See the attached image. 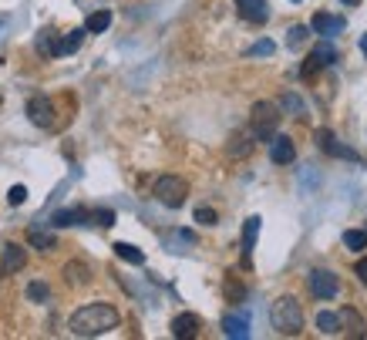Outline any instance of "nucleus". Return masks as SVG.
I'll list each match as a JSON object with an SVG mask.
<instances>
[{
	"instance_id": "obj_1",
	"label": "nucleus",
	"mask_w": 367,
	"mask_h": 340,
	"mask_svg": "<svg viewBox=\"0 0 367 340\" xmlns=\"http://www.w3.org/2000/svg\"><path fill=\"white\" fill-rule=\"evenodd\" d=\"M118 310H115L112 303H85L81 310L71 314L68 320V330L75 334V337H102L108 330L118 327Z\"/></svg>"
},
{
	"instance_id": "obj_2",
	"label": "nucleus",
	"mask_w": 367,
	"mask_h": 340,
	"mask_svg": "<svg viewBox=\"0 0 367 340\" xmlns=\"http://www.w3.org/2000/svg\"><path fill=\"white\" fill-rule=\"evenodd\" d=\"M270 324H273V330H277L280 337H297L300 330H304V307L297 303V297H280V300H273V307H270Z\"/></svg>"
},
{
	"instance_id": "obj_3",
	"label": "nucleus",
	"mask_w": 367,
	"mask_h": 340,
	"mask_svg": "<svg viewBox=\"0 0 367 340\" xmlns=\"http://www.w3.org/2000/svg\"><path fill=\"white\" fill-rule=\"evenodd\" d=\"M280 128V105L273 101H256L250 112V135L253 142H270Z\"/></svg>"
},
{
	"instance_id": "obj_4",
	"label": "nucleus",
	"mask_w": 367,
	"mask_h": 340,
	"mask_svg": "<svg viewBox=\"0 0 367 340\" xmlns=\"http://www.w3.org/2000/svg\"><path fill=\"white\" fill-rule=\"evenodd\" d=\"M152 196L162 202L165 209H179V206H186V196H189V182L179 176H162L155 182Z\"/></svg>"
},
{
	"instance_id": "obj_5",
	"label": "nucleus",
	"mask_w": 367,
	"mask_h": 340,
	"mask_svg": "<svg viewBox=\"0 0 367 340\" xmlns=\"http://www.w3.org/2000/svg\"><path fill=\"white\" fill-rule=\"evenodd\" d=\"M307 287H310V293H314L317 300H334L337 290H341V280H337V273H330V270H310Z\"/></svg>"
},
{
	"instance_id": "obj_6",
	"label": "nucleus",
	"mask_w": 367,
	"mask_h": 340,
	"mask_svg": "<svg viewBox=\"0 0 367 340\" xmlns=\"http://www.w3.org/2000/svg\"><path fill=\"white\" fill-rule=\"evenodd\" d=\"M27 118L38 128H54V101L48 95H31L27 98Z\"/></svg>"
},
{
	"instance_id": "obj_7",
	"label": "nucleus",
	"mask_w": 367,
	"mask_h": 340,
	"mask_svg": "<svg viewBox=\"0 0 367 340\" xmlns=\"http://www.w3.org/2000/svg\"><path fill=\"white\" fill-rule=\"evenodd\" d=\"M317 145H320V152H327L334 159H347V162H357V159H361V155H357L354 149H347L330 128H320V132H317Z\"/></svg>"
},
{
	"instance_id": "obj_8",
	"label": "nucleus",
	"mask_w": 367,
	"mask_h": 340,
	"mask_svg": "<svg viewBox=\"0 0 367 340\" xmlns=\"http://www.w3.org/2000/svg\"><path fill=\"white\" fill-rule=\"evenodd\" d=\"M260 226H263V219L260 216H250L246 223H243V270H250L253 266V250H256V240H260Z\"/></svg>"
},
{
	"instance_id": "obj_9",
	"label": "nucleus",
	"mask_w": 367,
	"mask_h": 340,
	"mask_svg": "<svg viewBox=\"0 0 367 340\" xmlns=\"http://www.w3.org/2000/svg\"><path fill=\"white\" fill-rule=\"evenodd\" d=\"M27 266V250L17 246V243H7L4 246V256H0V277H14Z\"/></svg>"
},
{
	"instance_id": "obj_10",
	"label": "nucleus",
	"mask_w": 367,
	"mask_h": 340,
	"mask_svg": "<svg viewBox=\"0 0 367 340\" xmlns=\"http://www.w3.org/2000/svg\"><path fill=\"white\" fill-rule=\"evenodd\" d=\"M310 27H314V34H320V38H337L344 27H347V21H344V17H337V14L317 11L314 21H310Z\"/></svg>"
},
{
	"instance_id": "obj_11",
	"label": "nucleus",
	"mask_w": 367,
	"mask_h": 340,
	"mask_svg": "<svg viewBox=\"0 0 367 340\" xmlns=\"http://www.w3.org/2000/svg\"><path fill=\"white\" fill-rule=\"evenodd\" d=\"M236 11L250 24H266L270 21V4L266 0H236Z\"/></svg>"
},
{
	"instance_id": "obj_12",
	"label": "nucleus",
	"mask_w": 367,
	"mask_h": 340,
	"mask_svg": "<svg viewBox=\"0 0 367 340\" xmlns=\"http://www.w3.org/2000/svg\"><path fill=\"white\" fill-rule=\"evenodd\" d=\"M199 330H203V320H199L196 314H179V317H172V337H176V340L199 337Z\"/></svg>"
},
{
	"instance_id": "obj_13",
	"label": "nucleus",
	"mask_w": 367,
	"mask_h": 340,
	"mask_svg": "<svg viewBox=\"0 0 367 340\" xmlns=\"http://www.w3.org/2000/svg\"><path fill=\"white\" fill-rule=\"evenodd\" d=\"M270 159H273L277 165H290L293 159H297L293 139H287V135H273V139H270Z\"/></svg>"
},
{
	"instance_id": "obj_14",
	"label": "nucleus",
	"mask_w": 367,
	"mask_h": 340,
	"mask_svg": "<svg viewBox=\"0 0 367 340\" xmlns=\"http://www.w3.org/2000/svg\"><path fill=\"white\" fill-rule=\"evenodd\" d=\"M341 334H344V337H354V340H361L367 334L364 320H361V314H357L354 307H344V310H341Z\"/></svg>"
},
{
	"instance_id": "obj_15",
	"label": "nucleus",
	"mask_w": 367,
	"mask_h": 340,
	"mask_svg": "<svg viewBox=\"0 0 367 340\" xmlns=\"http://www.w3.org/2000/svg\"><path fill=\"white\" fill-rule=\"evenodd\" d=\"M223 334L233 340H246L250 337V317L243 314H226V320H223Z\"/></svg>"
},
{
	"instance_id": "obj_16",
	"label": "nucleus",
	"mask_w": 367,
	"mask_h": 340,
	"mask_svg": "<svg viewBox=\"0 0 367 340\" xmlns=\"http://www.w3.org/2000/svg\"><path fill=\"white\" fill-rule=\"evenodd\" d=\"M88 223V209H58L51 216V226L54 229H68V226H81Z\"/></svg>"
},
{
	"instance_id": "obj_17",
	"label": "nucleus",
	"mask_w": 367,
	"mask_h": 340,
	"mask_svg": "<svg viewBox=\"0 0 367 340\" xmlns=\"http://www.w3.org/2000/svg\"><path fill=\"white\" fill-rule=\"evenodd\" d=\"M253 149H256V142H253V135H250V132H236V135L229 139V145H226L229 159H246Z\"/></svg>"
},
{
	"instance_id": "obj_18",
	"label": "nucleus",
	"mask_w": 367,
	"mask_h": 340,
	"mask_svg": "<svg viewBox=\"0 0 367 340\" xmlns=\"http://www.w3.org/2000/svg\"><path fill=\"white\" fill-rule=\"evenodd\" d=\"M85 27H75V31H68V38L58 41V48H54V58H64V54H75L78 48H81V41H85Z\"/></svg>"
},
{
	"instance_id": "obj_19",
	"label": "nucleus",
	"mask_w": 367,
	"mask_h": 340,
	"mask_svg": "<svg viewBox=\"0 0 367 340\" xmlns=\"http://www.w3.org/2000/svg\"><path fill=\"white\" fill-rule=\"evenodd\" d=\"M27 243H31V246H38V250H44V253H51L54 246H58V236L48 233V229H41V226H31L27 229Z\"/></svg>"
},
{
	"instance_id": "obj_20",
	"label": "nucleus",
	"mask_w": 367,
	"mask_h": 340,
	"mask_svg": "<svg viewBox=\"0 0 367 340\" xmlns=\"http://www.w3.org/2000/svg\"><path fill=\"white\" fill-rule=\"evenodd\" d=\"M317 330H320V334H327V337H337V334H341V314H334V310H320V314H317Z\"/></svg>"
},
{
	"instance_id": "obj_21",
	"label": "nucleus",
	"mask_w": 367,
	"mask_h": 340,
	"mask_svg": "<svg viewBox=\"0 0 367 340\" xmlns=\"http://www.w3.org/2000/svg\"><path fill=\"white\" fill-rule=\"evenodd\" d=\"M112 250H115V256H118V260H125V263H132V266L145 263V253H142L139 246H132V243H115Z\"/></svg>"
},
{
	"instance_id": "obj_22",
	"label": "nucleus",
	"mask_w": 367,
	"mask_h": 340,
	"mask_svg": "<svg viewBox=\"0 0 367 340\" xmlns=\"http://www.w3.org/2000/svg\"><path fill=\"white\" fill-rule=\"evenodd\" d=\"M64 280H68V283H71V287H85V283H88L91 280V273H88V266L85 263H68L64 266Z\"/></svg>"
},
{
	"instance_id": "obj_23",
	"label": "nucleus",
	"mask_w": 367,
	"mask_h": 340,
	"mask_svg": "<svg viewBox=\"0 0 367 340\" xmlns=\"http://www.w3.org/2000/svg\"><path fill=\"white\" fill-rule=\"evenodd\" d=\"M108 27H112V11H95V14H88V21H85V31H88V34H102Z\"/></svg>"
},
{
	"instance_id": "obj_24",
	"label": "nucleus",
	"mask_w": 367,
	"mask_h": 340,
	"mask_svg": "<svg viewBox=\"0 0 367 340\" xmlns=\"http://www.w3.org/2000/svg\"><path fill=\"white\" fill-rule=\"evenodd\" d=\"M310 61H314L317 68H327V64L337 61V51H334V48L327 44V41H324V44H317V48L310 51Z\"/></svg>"
},
{
	"instance_id": "obj_25",
	"label": "nucleus",
	"mask_w": 367,
	"mask_h": 340,
	"mask_svg": "<svg viewBox=\"0 0 367 340\" xmlns=\"http://www.w3.org/2000/svg\"><path fill=\"white\" fill-rule=\"evenodd\" d=\"M344 246H347V250H367V229H347V233H344Z\"/></svg>"
},
{
	"instance_id": "obj_26",
	"label": "nucleus",
	"mask_w": 367,
	"mask_h": 340,
	"mask_svg": "<svg viewBox=\"0 0 367 340\" xmlns=\"http://www.w3.org/2000/svg\"><path fill=\"white\" fill-rule=\"evenodd\" d=\"M223 290H226V300L229 303H243V300H246V287H243L236 277H226V287H223Z\"/></svg>"
},
{
	"instance_id": "obj_27",
	"label": "nucleus",
	"mask_w": 367,
	"mask_h": 340,
	"mask_svg": "<svg viewBox=\"0 0 367 340\" xmlns=\"http://www.w3.org/2000/svg\"><path fill=\"white\" fill-rule=\"evenodd\" d=\"M54 48H58V41H54V31H48V27H44V31L38 34V51L44 54V58H54Z\"/></svg>"
},
{
	"instance_id": "obj_28",
	"label": "nucleus",
	"mask_w": 367,
	"mask_h": 340,
	"mask_svg": "<svg viewBox=\"0 0 367 340\" xmlns=\"http://www.w3.org/2000/svg\"><path fill=\"white\" fill-rule=\"evenodd\" d=\"M27 300H34V303H48V300H51V290H48V283L34 280V283L27 287Z\"/></svg>"
},
{
	"instance_id": "obj_29",
	"label": "nucleus",
	"mask_w": 367,
	"mask_h": 340,
	"mask_svg": "<svg viewBox=\"0 0 367 340\" xmlns=\"http://www.w3.org/2000/svg\"><path fill=\"white\" fill-rule=\"evenodd\" d=\"M88 223L108 229V226H115V213H112V209H95V213H88Z\"/></svg>"
},
{
	"instance_id": "obj_30",
	"label": "nucleus",
	"mask_w": 367,
	"mask_h": 340,
	"mask_svg": "<svg viewBox=\"0 0 367 340\" xmlns=\"http://www.w3.org/2000/svg\"><path fill=\"white\" fill-rule=\"evenodd\" d=\"M273 51H277V44H273V41H260V44H253L246 54H250V58H270Z\"/></svg>"
},
{
	"instance_id": "obj_31",
	"label": "nucleus",
	"mask_w": 367,
	"mask_h": 340,
	"mask_svg": "<svg viewBox=\"0 0 367 340\" xmlns=\"http://www.w3.org/2000/svg\"><path fill=\"white\" fill-rule=\"evenodd\" d=\"M196 223H203V226H216V223H219V216H216V209H209V206H199V209H196Z\"/></svg>"
},
{
	"instance_id": "obj_32",
	"label": "nucleus",
	"mask_w": 367,
	"mask_h": 340,
	"mask_svg": "<svg viewBox=\"0 0 367 340\" xmlns=\"http://www.w3.org/2000/svg\"><path fill=\"white\" fill-rule=\"evenodd\" d=\"M307 41V27H290V38H287V44H290V48H300V44H304Z\"/></svg>"
},
{
	"instance_id": "obj_33",
	"label": "nucleus",
	"mask_w": 367,
	"mask_h": 340,
	"mask_svg": "<svg viewBox=\"0 0 367 340\" xmlns=\"http://www.w3.org/2000/svg\"><path fill=\"white\" fill-rule=\"evenodd\" d=\"M283 108H287V112H293V115H300V112H304V101L297 98V95H283Z\"/></svg>"
},
{
	"instance_id": "obj_34",
	"label": "nucleus",
	"mask_w": 367,
	"mask_h": 340,
	"mask_svg": "<svg viewBox=\"0 0 367 340\" xmlns=\"http://www.w3.org/2000/svg\"><path fill=\"white\" fill-rule=\"evenodd\" d=\"M24 199H27V189H24V186H11V192H7V202H11V206H21Z\"/></svg>"
},
{
	"instance_id": "obj_35",
	"label": "nucleus",
	"mask_w": 367,
	"mask_h": 340,
	"mask_svg": "<svg viewBox=\"0 0 367 340\" xmlns=\"http://www.w3.org/2000/svg\"><path fill=\"white\" fill-rule=\"evenodd\" d=\"M354 273H357V280H361V283L367 287V260H361V263L354 266Z\"/></svg>"
},
{
	"instance_id": "obj_36",
	"label": "nucleus",
	"mask_w": 367,
	"mask_h": 340,
	"mask_svg": "<svg viewBox=\"0 0 367 340\" xmlns=\"http://www.w3.org/2000/svg\"><path fill=\"white\" fill-rule=\"evenodd\" d=\"M357 44H361V51H364V58H367V34H361V41H357Z\"/></svg>"
},
{
	"instance_id": "obj_37",
	"label": "nucleus",
	"mask_w": 367,
	"mask_h": 340,
	"mask_svg": "<svg viewBox=\"0 0 367 340\" xmlns=\"http://www.w3.org/2000/svg\"><path fill=\"white\" fill-rule=\"evenodd\" d=\"M344 4H347V7H357V4H361V0H344Z\"/></svg>"
},
{
	"instance_id": "obj_38",
	"label": "nucleus",
	"mask_w": 367,
	"mask_h": 340,
	"mask_svg": "<svg viewBox=\"0 0 367 340\" xmlns=\"http://www.w3.org/2000/svg\"><path fill=\"white\" fill-rule=\"evenodd\" d=\"M293 4H297V0H293Z\"/></svg>"
}]
</instances>
